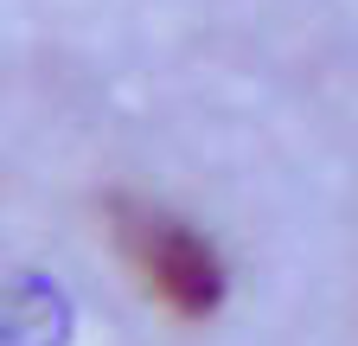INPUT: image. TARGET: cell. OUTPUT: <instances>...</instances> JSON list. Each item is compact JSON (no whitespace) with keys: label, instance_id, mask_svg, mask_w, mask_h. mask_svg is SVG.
I'll return each instance as SVG.
<instances>
[{"label":"cell","instance_id":"obj_1","mask_svg":"<svg viewBox=\"0 0 358 346\" xmlns=\"http://www.w3.org/2000/svg\"><path fill=\"white\" fill-rule=\"evenodd\" d=\"M109 219H115L122 250L141 263V276L154 282V295L173 314L199 321L224 301V263L186 219H173V212H160L148 199H109Z\"/></svg>","mask_w":358,"mask_h":346}]
</instances>
